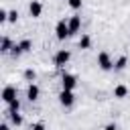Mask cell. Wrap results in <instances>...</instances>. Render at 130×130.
<instances>
[{
  "mask_svg": "<svg viewBox=\"0 0 130 130\" xmlns=\"http://www.w3.org/2000/svg\"><path fill=\"white\" fill-rule=\"evenodd\" d=\"M69 61H71V53H69L67 49H59V51L55 53V57H53V63H55L57 69H63Z\"/></svg>",
  "mask_w": 130,
  "mask_h": 130,
  "instance_id": "6da1fadb",
  "label": "cell"
},
{
  "mask_svg": "<svg viewBox=\"0 0 130 130\" xmlns=\"http://www.w3.org/2000/svg\"><path fill=\"white\" fill-rule=\"evenodd\" d=\"M55 37H57L59 41H65L67 37H71V32H69V24H67V20H59V22L55 24Z\"/></svg>",
  "mask_w": 130,
  "mask_h": 130,
  "instance_id": "7a4b0ae2",
  "label": "cell"
},
{
  "mask_svg": "<svg viewBox=\"0 0 130 130\" xmlns=\"http://www.w3.org/2000/svg\"><path fill=\"white\" fill-rule=\"evenodd\" d=\"M98 67H100L102 71H110V69H114V61H112V57H110L106 51H102V53L98 55Z\"/></svg>",
  "mask_w": 130,
  "mask_h": 130,
  "instance_id": "3957f363",
  "label": "cell"
},
{
  "mask_svg": "<svg viewBox=\"0 0 130 130\" xmlns=\"http://www.w3.org/2000/svg\"><path fill=\"white\" fill-rule=\"evenodd\" d=\"M59 104H61L63 108H71V106L75 104V93H73L71 89H61V93H59Z\"/></svg>",
  "mask_w": 130,
  "mask_h": 130,
  "instance_id": "277c9868",
  "label": "cell"
},
{
  "mask_svg": "<svg viewBox=\"0 0 130 130\" xmlns=\"http://www.w3.org/2000/svg\"><path fill=\"white\" fill-rule=\"evenodd\" d=\"M77 87V77L73 73H63L61 75V89H75Z\"/></svg>",
  "mask_w": 130,
  "mask_h": 130,
  "instance_id": "5b68a950",
  "label": "cell"
},
{
  "mask_svg": "<svg viewBox=\"0 0 130 130\" xmlns=\"http://www.w3.org/2000/svg\"><path fill=\"white\" fill-rule=\"evenodd\" d=\"M16 100V87L14 85H6L4 89H2V102L4 104H10V102H14Z\"/></svg>",
  "mask_w": 130,
  "mask_h": 130,
  "instance_id": "8992f818",
  "label": "cell"
},
{
  "mask_svg": "<svg viewBox=\"0 0 130 130\" xmlns=\"http://www.w3.org/2000/svg\"><path fill=\"white\" fill-rule=\"evenodd\" d=\"M39 95H41V87H39L35 81L28 83V87H26V100H28V102H37Z\"/></svg>",
  "mask_w": 130,
  "mask_h": 130,
  "instance_id": "52a82bcc",
  "label": "cell"
},
{
  "mask_svg": "<svg viewBox=\"0 0 130 130\" xmlns=\"http://www.w3.org/2000/svg\"><path fill=\"white\" fill-rule=\"evenodd\" d=\"M28 14H30L32 18H39V16L43 14V4H41L39 0H30V4H28Z\"/></svg>",
  "mask_w": 130,
  "mask_h": 130,
  "instance_id": "ba28073f",
  "label": "cell"
},
{
  "mask_svg": "<svg viewBox=\"0 0 130 130\" xmlns=\"http://www.w3.org/2000/svg\"><path fill=\"white\" fill-rule=\"evenodd\" d=\"M67 24H69V32L71 35H77L79 30H81V16H71L69 20H67Z\"/></svg>",
  "mask_w": 130,
  "mask_h": 130,
  "instance_id": "9c48e42d",
  "label": "cell"
},
{
  "mask_svg": "<svg viewBox=\"0 0 130 130\" xmlns=\"http://www.w3.org/2000/svg\"><path fill=\"white\" fill-rule=\"evenodd\" d=\"M126 67H128V57H126V55H120V57L114 61V69H116V71H124Z\"/></svg>",
  "mask_w": 130,
  "mask_h": 130,
  "instance_id": "30bf717a",
  "label": "cell"
},
{
  "mask_svg": "<svg viewBox=\"0 0 130 130\" xmlns=\"http://www.w3.org/2000/svg\"><path fill=\"white\" fill-rule=\"evenodd\" d=\"M128 95V87L124 85V83H120V85H116L114 87V98H118V100H124Z\"/></svg>",
  "mask_w": 130,
  "mask_h": 130,
  "instance_id": "8fae6325",
  "label": "cell"
},
{
  "mask_svg": "<svg viewBox=\"0 0 130 130\" xmlns=\"http://www.w3.org/2000/svg\"><path fill=\"white\" fill-rule=\"evenodd\" d=\"M12 47H14V43H12L8 37H2V41H0V51H2V53H10Z\"/></svg>",
  "mask_w": 130,
  "mask_h": 130,
  "instance_id": "7c38bea8",
  "label": "cell"
},
{
  "mask_svg": "<svg viewBox=\"0 0 130 130\" xmlns=\"http://www.w3.org/2000/svg\"><path fill=\"white\" fill-rule=\"evenodd\" d=\"M8 114V118H10V122L14 124V126H22V116H20V112H6Z\"/></svg>",
  "mask_w": 130,
  "mask_h": 130,
  "instance_id": "4fadbf2b",
  "label": "cell"
},
{
  "mask_svg": "<svg viewBox=\"0 0 130 130\" xmlns=\"http://www.w3.org/2000/svg\"><path fill=\"white\" fill-rule=\"evenodd\" d=\"M77 47H79V49H83V51H85V49H89V47H91V39H89V35H81V39L77 41Z\"/></svg>",
  "mask_w": 130,
  "mask_h": 130,
  "instance_id": "5bb4252c",
  "label": "cell"
},
{
  "mask_svg": "<svg viewBox=\"0 0 130 130\" xmlns=\"http://www.w3.org/2000/svg\"><path fill=\"white\" fill-rule=\"evenodd\" d=\"M18 47L22 49V53H28V51L32 49V41H30V39H22V41L18 43Z\"/></svg>",
  "mask_w": 130,
  "mask_h": 130,
  "instance_id": "9a60e30c",
  "label": "cell"
},
{
  "mask_svg": "<svg viewBox=\"0 0 130 130\" xmlns=\"http://www.w3.org/2000/svg\"><path fill=\"white\" fill-rule=\"evenodd\" d=\"M22 75H24V79H26L28 83H32V81L37 79V73H35V69H24V73H22Z\"/></svg>",
  "mask_w": 130,
  "mask_h": 130,
  "instance_id": "2e32d148",
  "label": "cell"
},
{
  "mask_svg": "<svg viewBox=\"0 0 130 130\" xmlns=\"http://www.w3.org/2000/svg\"><path fill=\"white\" fill-rule=\"evenodd\" d=\"M10 55H12V57H14V59H18V57H20V55H22V49H20V47H18V43H14V47H12V49H10Z\"/></svg>",
  "mask_w": 130,
  "mask_h": 130,
  "instance_id": "e0dca14e",
  "label": "cell"
},
{
  "mask_svg": "<svg viewBox=\"0 0 130 130\" xmlns=\"http://www.w3.org/2000/svg\"><path fill=\"white\" fill-rule=\"evenodd\" d=\"M8 110H10V112H20V102H18V98L8 104Z\"/></svg>",
  "mask_w": 130,
  "mask_h": 130,
  "instance_id": "ac0fdd59",
  "label": "cell"
},
{
  "mask_svg": "<svg viewBox=\"0 0 130 130\" xmlns=\"http://www.w3.org/2000/svg\"><path fill=\"white\" fill-rule=\"evenodd\" d=\"M67 4H69L73 10H79V8L83 6V0H67Z\"/></svg>",
  "mask_w": 130,
  "mask_h": 130,
  "instance_id": "d6986e66",
  "label": "cell"
},
{
  "mask_svg": "<svg viewBox=\"0 0 130 130\" xmlns=\"http://www.w3.org/2000/svg\"><path fill=\"white\" fill-rule=\"evenodd\" d=\"M16 20H18V12L16 10H10L8 12V22H16Z\"/></svg>",
  "mask_w": 130,
  "mask_h": 130,
  "instance_id": "ffe728a7",
  "label": "cell"
},
{
  "mask_svg": "<svg viewBox=\"0 0 130 130\" xmlns=\"http://www.w3.org/2000/svg\"><path fill=\"white\" fill-rule=\"evenodd\" d=\"M0 22H8V10H0Z\"/></svg>",
  "mask_w": 130,
  "mask_h": 130,
  "instance_id": "44dd1931",
  "label": "cell"
},
{
  "mask_svg": "<svg viewBox=\"0 0 130 130\" xmlns=\"http://www.w3.org/2000/svg\"><path fill=\"white\" fill-rule=\"evenodd\" d=\"M32 130H45V124L43 122H37V124H32Z\"/></svg>",
  "mask_w": 130,
  "mask_h": 130,
  "instance_id": "7402d4cb",
  "label": "cell"
},
{
  "mask_svg": "<svg viewBox=\"0 0 130 130\" xmlns=\"http://www.w3.org/2000/svg\"><path fill=\"white\" fill-rule=\"evenodd\" d=\"M104 130H118V126H116V124H106Z\"/></svg>",
  "mask_w": 130,
  "mask_h": 130,
  "instance_id": "603a6c76",
  "label": "cell"
},
{
  "mask_svg": "<svg viewBox=\"0 0 130 130\" xmlns=\"http://www.w3.org/2000/svg\"><path fill=\"white\" fill-rule=\"evenodd\" d=\"M0 130H10V126H8L6 122H2V124H0Z\"/></svg>",
  "mask_w": 130,
  "mask_h": 130,
  "instance_id": "cb8c5ba5",
  "label": "cell"
}]
</instances>
